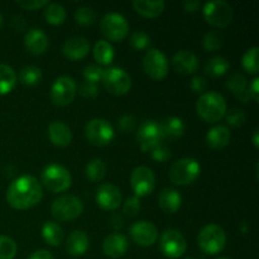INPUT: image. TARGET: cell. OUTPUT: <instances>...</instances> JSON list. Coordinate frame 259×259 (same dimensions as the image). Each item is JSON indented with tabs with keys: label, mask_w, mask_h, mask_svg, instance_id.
<instances>
[{
	"label": "cell",
	"mask_w": 259,
	"mask_h": 259,
	"mask_svg": "<svg viewBox=\"0 0 259 259\" xmlns=\"http://www.w3.org/2000/svg\"><path fill=\"white\" fill-rule=\"evenodd\" d=\"M42 197V185L30 175H23L15 179L7 191L8 204L15 210L32 209L39 204Z\"/></svg>",
	"instance_id": "cell-1"
},
{
	"label": "cell",
	"mask_w": 259,
	"mask_h": 259,
	"mask_svg": "<svg viewBox=\"0 0 259 259\" xmlns=\"http://www.w3.org/2000/svg\"><path fill=\"white\" fill-rule=\"evenodd\" d=\"M228 111L224 96L215 91L204 93L196 101V113L206 123H217Z\"/></svg>",
	"instance_id": "cell-2"
},
{
	"label": "cell",
	"mask_w": 259,
	"mask_h": 259,
	"mask_svg": "<svg viewBox=\"0 0 259 259\" xmlns=\"http://www.w3.org/2000/svg\"><path fill=\"white\" fill-rule=\"evenodd\" d=\"M200 174H201L200 162L191 157H185L172 164L168 172V179L174 185L186 186L196 181L200 177Z\"/></svg>",
	"instance_id": "cell-3"
},
{
	"label": "cell",
	"mask_w": 259,
	"mask_h": 259,
	"mask_svg": "<svg viewBox=\"0 0 259 259\" xmlns=\"http://www.w3.org/2000/svg\"><path fill=\"white\" fill-rule=\"evenodd\" d=\"M197 244L205 254L215 255L227 245V234L219 225H205L197 235Z\"/></svg>",
	"instance_id": "cell-4"
},
{
	"label": "cell",
	"mask_w": 259,
	"mask_h": 259,
	"mask_svg": "<svg viewBox=\"0 0 259 259\" xmlns=\"http://www.w3.org/2000/svg\"><path fill=\"white\" fill-rule=\"evenodd\" d=\"M40 180H42L43 186L53 194L67 191L72 184V177H71L70 171L57 163L48 164L43 169Z\"/></svg>",
	"instance_id": "cell-5"
},
{
	"label": "cell",
	"mask_w": 259,
	"mask_h": 259,
	"mask_svg": "<svg viewBox=\"0 0 259 259\" xmlns=\"http://www.w3.org/2000/svg\"><path fill=\"white\" fill-rule=\"evenodd\" d=\"M82 211V201L73 195H63L57 197L51 206V214L57 222H70L77 219Z\"/></svg>",
	"instance_id": "cell-6"
},
{
	"label": "cell",
	"mask_w": 259,
	"mask_h": 259,
	"mask_svg": "<svg viewBox=\"0 0 259 259\" xmlns=\"http://www.w3.org/2000/svg\"><path fill=\"white\" fill-rule=\"evenodd\" d=\"M101 82L111 95L121 96L129 93L132 88V78L126 71L120 67H109L104 70Z\"/></svg>",
	"instance_id": "cell-7"
},
{
	"label": "cell",
	"mask_w": 259,
	"mask_h": 259,
	"mask_svg": "<svg viewBox=\"0 0 259 259\" xmlns=\"http://www.w3.org/2000/svg\"><path fill=\"white\" fill-rule=\"evenodd\" d=\"M202 15L206 23L217 28H227L233 20V9L224 0H214L204 5Z\"/></svg>",
	"instance_id": "cell-8"
},
{
	"label": "cell",
	"mask_w": 259,
	"mask_h": 259,
	"mask_svg": "<svg viewBox=\"0 0 259 259\" xmlns=\"http://www.w3.org/2000/svg\"><path fill=\"white\" fill-rule=\"evenodd\" d=\"M100 30L104 37L113 42H123L129 33V24L125 18L118 13H108L100 20Z\"/></svg>",
	"instance_id": "cell-9"
},
{
	"label": "cell",
	"mask_w": 259,
	"mask_h": 259,
	"mask_svg": "<svg viewBox=\"0 0 259 259\" xmlns=\"http://www.w3.org/2000/svg\"><path fill=\"white\" fill-rule=\"evenodd\" d=\"M85 136L88 141L94 146L105 147L113 142L115 133L108 120L101 118H94L86 124Z\"/></svg>",
	"instance_id": "cell-10"
},
{
	"label": "cell",
	"mask_w": 259,
	"mask_h": 259,
	"mask_svg": "<svg viewBox=\"0 0 259 259\" xmlns=\"http://www.w3.org/2000/svg\"><path fill=\"white\" fill-rule=\"evenodd\" d=\"M77 93V85L76 81L70 76H60L55 80L51 88V101L56 106H67L75 99Z\"/></svg>",
	"instance_id": "cell-11"
},
{
	"label": "cell",
	"mask_w": 259,
	"mask_h": 259,
	"mask_svg": "<svg viewBox=\"0 0 259 259\" xmlns=\"http://www.w3.org/2000/svg\"><path fill=\"white\" fill-rule=\"evenodd\" d=\"M159 250L164 257L169 259L181 258L187 250L186 239L179 230H164L159 238Z\"/></svg>",
	"instance_id": "cell-12"
},
{
	"label": "cell",
	"mask_w": 259,
	"mask_h": 259,
	"mask_svg": "<svg viewBox=\"0 0 259 259\" xmlns=\"http://www.w3.org/2000/svg\"><path fill=\"white\" fill-rule=\"evenodd\" d=\"M142 67L152 80L161 81L168 75V61L162 51L149 48L142 61Z\"/></svg>",
	"instance_id": "cell-13"
},
{
	"label": "cell",
	"mask_w": 259,
	"mask_h": 259,
	"mask_svg": "<svg viewBox=\"0 0 259 259\" xmlns=\"http://www.w3.org/2000/svg\"><path fill=\"white\" fill-rule=\"evenodd\" d=\"M137 141L142 151L144 153H149L154 147H157L163 141L159 123L152 119L144 120L137 132Z\"/></svg>",
	"instance_id": "cell-14"
},
{
	"label": "cell",
	"mask_w": 259,
	"mask_h": 259,
	"mask_svg": "<svg viewBox=\"0 0 259 259\" xmlns=\"http://www.w3.org/2000/svg\"><path fill=\"white\" fill-rule=\"evenodd\" d=\"M131 186L138 199L151 195L156 187V176L153 171L146 166L136 167L131 175Z\"/></svg>",
	"instance_id": "cell-15"
},
{
	"label": "cell",
	"mask_w": 259,
	"mask_h": 259,
	"mask_svg": "<svg viewBox=\"0 0 259 259\" xmlns=\"http://www.w3.org/2000/svg\"><path fill=\"white\" fill-rule=\"evenodd\" d=\"M123 201L121 191L113 184H103L96 191V202L99 206L106 211H114L120 206Z\"/></svg>",
	"instance_id": "cell-16"
},
{
	"label": "cell",
	"mask_w": 259,
	"mask_h": 259,
	"mask_svg": "<svg viewBox=\"0 0 259 259\" xmlns=\"http://www.w3.org/2000/svg\"><path fill=\"white\" fill-rule=\"evenodd\" d=\"M131 238L137 245L151 247L158 239V230L151 222L141 220L131 227Z\"/></svg>",
	"instance_id": "cell-17"
},
{
	"label": "cell",
	"mask_w": 259,
	"mask_h": 259,
	"mask_svg": "<svg viewBox=\"0 0 259 259\" xmlns=\"http://www.w3.org/2000/svg\"><path fill=\"white\" fill-rule=\"evenodd\" d=\"M199 57H197L194 52H191V51H179V52L175 53L174 57H172V66H174V70L176 71L177 73H180V75H194V73L199 70Z\"/></svg>",
	"instance_id": "cell-18"
},
{
	"label": "cell",
	"mask_w": 259,
	"mask_h": 259,
	"mask_svg": "<svg viewBox=\"0 0 259 259\" xmlns=\"http://www.w3.org/2000/svg\"><path fill=\"white\" fill-rule=\"evenodd\" d=\"M129 248L128 239L121 233H111L104 239L103 252L110 258H120L126 253Z\"/></svg>",
	"instance_id": "cell-19"
},
{
	"label": "cell",
	"mask_w": 259,
	"mask_h": 259,
	"mask_svg": "<svg viewBox=\"0 0 259 259\" xmlns=\"http://www.w3.org/2000/svg\"><path fill=\"white\" fill-rule=\"evenodd\" d=\"M24 46L28 52L39 56L47 52L48 47H50V40H48L47 34L42 29L33 28V29L28 30L25 34Z\"/></svg>",
	"instance_id": "cell-20"
},
{
	"label": "cell",
	"mask_w": 259,
	"mask_h": 259,
	"mask_svg": "<svg viewBox=\"0 0 259 259\" xmlns=\"http://www.w3.org/2000/svg\"><path fill=\"white\" fill-rule=\"evenodd\" d=\"M90 52V43L83 37H72L62 46V53L71 61L82 60Z\"/></svg>",
	"instance_id": "cell-21"
},
{
	"label": "cell",
	"mask_w": 259,
	"mask_h": 259,
	"mask_svg": "<svg viewBox=\"0 0 259 259\" xmlns=\"http://www.w3.org/2000/svg\"><path fill=\"white\" fill-rule=\"evenodd\" d=\"M48 138L53 146L65 148L72 142V132L66 123L55 120L48 125Z\"/></svg>",
	"instance_id": "cell-22"
},
{
	"label": "cell",
	"mask_w": 259,
	"mask_h": 259,
	"mask_svg": "<svg viewBox=\"0 0 259 259\" xmlns=\"http://www.w3.org/2000/svg\"><path fill=\"white\" fill-rule=\"evenodd\" d=\"M90 247V239L82 230H75L71 233L66 240V252L72 257H81L85 254Z\"/></svg>",
	"instance_id": "cell-23"
},
{
	"label": "cell",
	"mask_w": 259,
	"mask_h": 259,
	"mask_svg": "<svg viewBox=\"0 0 259 259\" xmlns=\"http://www.w3.org/2000/svg\"><path fill=\"white\" fill-rule=\"evenodd\" d=\"M132 5H133L137 14H139L143 18H148V19L158 18L163 13L164 8H166V3L162 2V0H157V2H151V0H134L132 3Z\"/></svg>",
	"instance_id": "cell-24"
},
{
	"label": "cell",
	"mask_w": 259,
	"mask_h": 259,
	"mask_svg": "<svg viewBox=\"0 0 259 259\" xmlns=\"http://www.w3.org/2000/svg\"><path fill=\"white\" fill-rule=\"evenodd\" d=\"M182 204V196L177 190L166 187L161 191L158 196V205L167 214H175L179 211Z\"/></svg>",
	"instance_id": "cell-25"
},
{
	"label": "cell",
	"mask_w": 259,
	"mask_h": 259,
	"mask_svg": "<svg viewBox=\"0 0 259 259\" xmlns=\"http://www.w3.org/2000/svg\"><path fill=\"white\" fill-rule=\"evenodd\" d=\"M230 138H232V134H230L228 126L215 125L207 132L206 143L210 148L222 149L230 143Z\"/></svg>",
	"instance_id": "cell-26"
},
{
	"label": "cell",
	"mask_w": 259,
	"mask_h": 259,
	"mask_svg": "<svg viewBox=\"0 0 259 259\" xmlns=\"http://www.w3.org/2000/svg\"><path fill=\"white\" fill-rule=\"evenodd\" d=\"M159 126H161L163 139L175 141V139L181 138L185 133V123L182 121V119L177 118V116L166 118L162 123H159Z\"/></svg>",
	"instance_id": "cell-27"
},
{
	"label": "cell",
	"mask_w": 259,
	"mask_h": 259,
	"mask_svg": "<svg viewBox=\"0 0 259 259\" xmlns=\"http://www.w3.org/2000/svg\"><path fill=\"white\" fill-rule=\"evenodd\" d=\"M93 52H94V58H95L96 62L99 65H103V66H108L110 65L111 62L114 61V48L108 40H98V42L94 45L93 48Z\"/></svg>",
	"instance_id": "cell-28"
},
{
	"label": "cell",
	"mask_w": 259,
	"mask_h": 259,
	"mask_svg": "<svg viewBox=\"0 0 259 259\" xmlns=\"http://www.w3.org/2000/svg\"><path fill=\"white\" fill-rule=\"evenodd\" d=\"M42 237L48 245L57 247L65 239L63 229L56 222H47L42 228Z\"/></svg>",
	"instance_id": "cell-29"
},
{
	"label": "cell",
	"mask_w": 259,
	"mask_h": 259,
	"mask_svg": "<svg viewBox=\"0 0 259 259\" xmlns=\"http://www.w3.org/2000/svg\"><path fill=\"white\" fill-rule=\"evenodd\" d=\"M17 85V73L10 66L0 63V96L12 93Z\"/></svg>",
	"instance_id": "cell-30"
},
{
	"label": "cell",
	"mask_w": 259,
	"mask_h": 259,
	"mask_svg": "<svg viewBox=\"0 0 259 259\" xmlns=\"http://www.w3.org/2000/svg\"><path fill=\"white\" fill-rule=\"evenodd\" d=\"M230 65L228 62L227 58L222 57V56H215V57L210 58L205 66V73L209 75L210 77H222L225 73L229 71Z\"/></svg>",
	"instance_id": "cell-31"
},
{
	"label": "cell",
	"mask_w": 259,
	"mask_h": 259,
	"mask_svg": "<svg viewBox=\"0 0 259 259\" xmlns=\"http://www.w3.org/2000/svg\"><path fill=\"white\" fill-rule=\"evenodd\" d=\"M43 15H45L46 22L51 25H61L66 20L65 8L57 3H48V5L43 10Z\"/></svg>",
	"instance_id": "cell-32"
},
{
	"label": "cell",
	"mask_w": 259,
	"mask_h": 259,
	"mask_svg": "<svg viewBox=\"0 0 259 259\" xmlns=\"http://www.w3.org/2000/svg\"><path fill=\"white\" fill-rule=\"evenodd\" d=\"M108 167L101 158H93L88 162L85 167L86 177L91 182H100L105 177Z\"/></svg>",
	"instance_id": "cell-33"
},
{
	"label": "cell",
	"mask_w": 259,
	"mask_h": 259,
	"mask_svg": "<svg viewBox=\"0 0 259 259\" xmlns=\"http://www.w3.org/2000/svg\"><path fill=\"white\" fill-rule=\"evenodd\" d=\"M42 80V71L37 66H25L19 72V81L24 86L38 85Z\"/></svg>",
	"instance_id": "cell-34"
},
{
	"label": "cell",
	"mask_w": 259,
	"mask_h": 259,
	"mask_svg": "<svg viewBox=\"0 0 259 259\" xmlns=\"http://www.w3.org/2000/svg\"><path fill=\"white\" fill-rule=\"evenodd\" d=\"M227 88L234 94L235 96H239L248 91V80L244 75L239 72L232 73L227 80Z\"/></svg>",
	"instance_id": "cell-35"
},
{
	"label": "cell",
	"mask_w": 259,
	"mask_h": 259,
	"mask_svg": "<svg viewBox=\"0 0 259 259\" xmlns=\"http://www.w3.org/2000/svg\"><path fill=\"white\" fill-rule=\"evenodd\" d=\"M258 47H252L244 53L242 58L243 68L247 71L250 75L257 76L259 72V65H258Z\"/></svg>",
	"instance_id": "cell-36"
},
{
	"label": "cell",
	"mask_w": 259,
	"mask_h": 259,
	"mask_svg": "<svg viewBox=\"0 0 259 259\" xmlns=\"http://www.w3.org/2000/svg\"><path fill=\"white\" fill-rule=\"evenodd\" d=\"M223 43H224V38L220 34L219 32H207L204 35V39H202V47L207 51V52H215V51H219L223 47Z\"/></svg>",
	"instance_id": "cell-37"
},
{
	"label": "cell",
	"mask_w": 259,
	"mask_h": 259,
	"mask_svg": "<svg viewBox=\"0 0 259 259\" xmlns=\"http://www.w3.org/2000/svg\"><path fill=\"white\" fill-rule=\"evenodd\" d=\"M75 20L82 27H90L95 23L96 13L90 7H81L75 12Z\"/></svg>",
	"instance_id": "cell-38"
},
{
	"label": "cell",
	"mask_w": 259,
	"mask_h": 259,
	"mask_svg": "<svg viewBox=\"0 0 259 259\" xmlns=\"http://www.w3.org/2000/svg\"><path fill=\"white\" fill-rule=\"evenodd\" d=\"M17 252V243L7 235H0V259H14Z\"/></svg>",
	"instance_id": "cell-39"
},
{
	"label": "cell",
	"mask_w": 259,
	"mask_h": 259,
	"mask_svg": "<svg viewBox=\"0 0 259 259\" xmlns=\"http://www.w3.org/2000/svg\"><path fill=\"white\" fill-rule=\"evenodd\" d=\"M131 46L137 51H144V50H148L149 46H151V37H149L147 33L142 32V30H137L132 34L131 39Z\"/></svg>",
	"instance_id": "cell-40"
},
{
	"label": "cell",
	"mask_w": 259,
	"mask_h": 259,
	"mask_svg": "<svg viewBox=\"0 0 259 259\" xmlns=\"http://www.w3.org/2000/svg\"><path fill=\"white\" fill-rule=\"evenodd\" d=\"M104 68L101 66L98 65H88L85 68H83V78H85V82L90 83H96L98 85L101 81V77H103Z\"/></svg>",
	"instance_id": "cell-41"
},
{
	"label": "cell",
	"mask_w": 259,
	"mask_h": 259,
	"mask_svg": "<svg viewBox=\"0 0 259 259\" xmlns=\"http://www.w3.org/2000/svg\"><path fill=\"white\" fill-rule=\"evenodd\" d=\"M149 153H151L152 158L156 162H158V163H164V162H167L168 159H171L172 156L171 148H169L167 144H164L163 142L159 143L157 147H154Z\"/></svg>",
	"instance_id": "cell-42"
},
{
	"label": "cell",
	"mask_w": 259,
	"mask_h": 259,
	"mask_svg": "<svg viewBox=\"0 0 259 259\" xmlns=\"http://www.w3.org/2000/svg\"><path fill=\"white\" fill-rule=\"evenodd\" d=\"M225 118H227V123L233 128H240L244 125L245 120H247L244 111L240 109H232V110L227 111Z\"/></svg>",
	"instance_id": "cell-43"
},
{
	"label": "cell",
	"mask_w": 259,
	"mask_h": 259,
	"mask_svg": "<svg viewBox=\"0 0 259 259\" xmlns=\"http://www.w3.org/2000/svg\"><path fill=\"white\" fill-rule=\"evenodd\" d=\"M123 211L125 212L128 217H136L141 211V201L137 196L128 197L123 205Z\"/></svg>",
	"instance_id": "cell-44"
},
{
	"label": "cell",
	"mask_w": 259,
	"mask_h": 259,
	"mask_svg": "<svg viewBox=\"0 0 259 259\" xmlns=\"http://www.w3.org/2000/svg\"><path fill=\"white\" fill-rule=\"evenodd\" d=\"M119 129H120L123 133H131V132L134 131L137 125V120L133 115L131 114H125V115L121 116L118 121Z\"/></svg>",
	"instance_id": "cell-45"
},
{
	"label": "cell",
	"mask_w": 259,
	"mask_h": 259,
	"mask_svg": "<svg viewBox=\"0 0 259 259\" xmlns=\"http://www.w3.org/2000/svg\"><path fill=\"white\" fill-rule=\"evenodd\" d=\"M17 4L22 9L34 12V10H39L47 7L48 2L47 0H22V2L19 0V2H17Z\"/></svg>",
	"instance_id": "cell-46"
},
{
	"label": "cell",
	"mask_w": 259,
	"mask_h": 259,
	"mask_svg": "<svg viewBox=\"0 0 259 259\" xmlns=\"http://www.w3.org/2000/svg\"><path fill=\"white\" fill-rule=\"evenodd\" d=\"M190 89L196 94H204L207 89V80L204 76H194L190 81Z\"/></svg>",
	"instance_id": "cell-47"
},
{
	"label": "cell",
	"mask_w": 259,
	"mask_h": 259,
	"mask_svg": "<svg viewBox=\"0 0 259 259\" xmlns=\"http://www.w3.org/2000/svg\"><path fill=\"white\" fill-rule=\"evenodd\" d=\"M78 93L82 96H85V98H94V96H96L99 94V86L96 83L83 82L80 86V91Z\"/></svg>",
	"instance_id": "cell-48"
},
{
	"label": "cell",
	"mask_w": 259,
	"mask_h": 259,
	"mask_svg": "<svg viewBox=\"0 0 259 259\" xmlns=\"http://www.w3.org/2000/svg\"><path fill=\"white\" fill-rule=\"evenodd\" d=\"M248 91H249L250 99H252L253 101H255V103H258L259 101V78L258 77L253 78L249 88H248Z\"/></svg>",
	"instance_id": "cell-49"
},
{
	"label": "cell",
	"mask_w": 259,
	"mask_h": 259,
	"mask_svg": "<svg viewBox=\"0 0 259 259\" xmlns=\"http://www.w3.org/2000/svg\"><path fill=\"white\" fill-rule=\"evenodd\" d=\"M201 4L199 0H186L184 2V9L189 13H195L200 9Z\"/></svg>",
	"instance_id": "cell-50"
},
{
	"label": "cell",
	"mask_w": 259,
	"mask_h": 259,
	"mask_svg": "<svg viewBox=\"0 0 259 259\" xmlns=\"http://www.w3.org/2000/svg\"><path fill=\"white\" fill-rule=\"evenodd\" d=\"M28 259H55V258H53V255L51 254V252H48V250L38 249L35 250V252H33Z\"/></svg>",
	"instance_id": "cell-51"
},
{
	"label": "cell",
	"mask_w": 259,
	"mask_h": 259,
	"mask_svg": "<svg viewBox=\"0 0 259 259\" xmlns=\"http://www.w3.org/2000/svg\"><path fill=\"white\" fill-rule=\"evenodd\" d=\"M258 133H259L258 128H255L254 133H253V138H252L253 146H254L255 148H258V147H259V137H258Z\"/></svg>",
	"instance_id": "cell-52"
},
{
	"label": "cell",
	"mask_w": 259,
	"mask_h": 259,
	"mask_svg": "<svg viewBox=\"0 0 259 259\" xmlns=\"http://www.w3.org/2000/svg\"><path fill=\"white\" fill-rule=\"evenodd\" d=\"M3 20H4V19H3V15L0 14V28L3 27Z\"/></svg>",
	"instance_id": "cell-53"
},
{
	"label": "cell",
	"mask_w": 259,
	"mask_h": 259,
	"mask_svg": "<svg viewBox=\"0 0 259 259\" xmlns=\"http://www.w3.org/2000/svg\"><path fill=\"white\" fill-rule=\"evenodd\" d=\"M218 259H230V258H228V257H220V258H218Z\"/></svg>",
	"instance_id": "cell-54"
},
{
	"label": "cell",
	"mask_w": 259,
	"mask_h": 259,
	"mask_svg": "<svg viewBox=\"0 0 259 259\" xmlns=\"http://www.w3.org/2000/svg\"><path fill=\"white\" fill-rule=\"evenodd\" d=\"M186 259H195V258H186Z\"/></svg>",
	"instance_id": "cell-55"
}]
</instances>
